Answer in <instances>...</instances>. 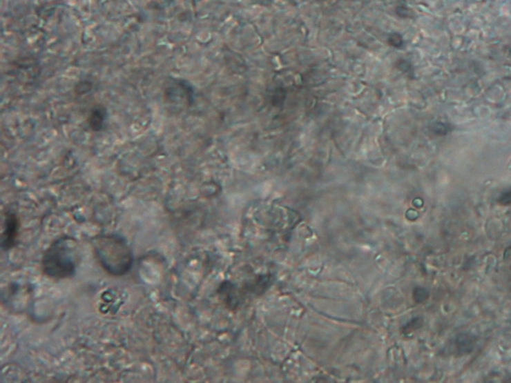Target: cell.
Instances as JSON below:
<instances>
[{
    "mask_svg": "<svg viewBox=\"0 0 511 383\" xmlns=\"http://www.w3.org/2000/svg\"><path fill=\"white\" fill-rule=\"evenodd\" d=\"M80 259L78 242L73 237H59L42 255L41 271L47 277L56 281L71 279L77 272Z\"/></svg>",
    "mask_w": 511,
    "mask_h": 383,
    "instance_id": "obj_1",
    "label": "cell"
},
{
    "mask_svg": "<svg viewBox=\"0 0 511 383\" xmlns=\"http://www.w3.org/2000/svg\"><path fill=\"white\" fill-rule=\"evenodd\" d=\"M92 248L96 261L107 274L122 277L133 266V252L126 239L120 235H98L92 239Z\"/></svg>",
    "mask_w": 511,
    "mask_h": 383,
    "instance_id": "obj_2",
    "label": "cell"
},
{
    "mask_svg": "<svg viewBox=\"0 0 511 383\" xmlns=\"http://www.w3.org/2000/svg\"><path fill=\"white\" fill-rule=\"evenodd\" d=\"M20 222L15 210H8L3 216V228H2V250L8 252L15 248L19 236Z\"/></svg>",
    "mask_w": 511,
    "mask_h": 383,
    "instance_id": "obj_3",
    "label": "cell"
}]
</instances>
